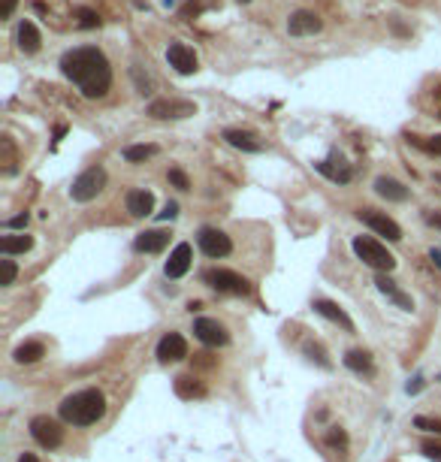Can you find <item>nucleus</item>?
<instances>
[{"mask_svg":"<svg viewBox=\"0 0 441 462\" xmlns=\"http://www.w3.org/2000/svg\"><path fill=\"white\" fill-rule=\"evenodd\" d=\"M61 72L82 91V97L97 100L112 88V67L97 45H79L61 58Z\"/></svg>","mask_w":441,"mask_h":462,"instance_id":"nucleus-1","label":"nucleus"},{"mask_svg":"<svg viewBox=\"0 0 441 462\" xmlns=\"http://www.w3.org/2000/svg\"><path fill=\"white\" fill-rule=\"evenodd\" d=\"M58 414H61V420L70 423V426H94L97 420H103V414H106V396L94 387L79 390V393H70L58 405Z\"/></svg>","mask_w":441,"mask_h":462,"instance_id":"nucleus-2","label":"nucleus"},{"mask_svg":"<svg viewBox=\"0 0 441 462\" xmlns=\"http://www.w3.org/2000/svg\"><path fill=\"white\" fill-rule=\"evenodd\" d=\"M351 248L366 266H372L378 272H390L393 266H396V257L387 251V245H381L378 239H372V236H357V239L351 242Z\"/></svg>","mask_w":441,"mask_h":462,"instance_id":"nucleus-3","label":"nucleus"},{"mask_svg":"<svg viewBox=\"0 0 441 462\" xmlns=\"http://www.w3.org/2000/svg\"><path fill=\"white\" fill-rule=\"evenodd\" d=\"M203 281L209 287L221 290V293H233V296H251V281L245 275H239L233 269H206L203 272Z\"/></svg>","mask_w":441,"mask_h":462,"instance_id":"nucleus-4","label":"nucleus"},{"mask_svg":"<svg viewBox=\"0 0 441 462\" xmlns=\"http://www.w3.org/2000/svg\"><path fill=\"white\" fill-rule=\"evenodd\" d=\"M103 187H106V169L103 167H88L85 172H79L76 181H73L70 197L76 199V203H91V199H97V194Z\"/></svg>","mask_w":441,"mask_h":462,"instance_id":"nucleus-5","label":"nucleus"},{"mask_svg":"<svg viewBox=\"0 0 441 462\" xmlns=\"http://www.w3.org/2000/svg\"><path fill=\"white\" fill-rule=\"evenodd\" d=\"M31 435H33V441L40 444V447H45V450H54V447H61V444H63V426L54 420V417H49V414L33 417V420H31Z\"/></svg>","mask_w":441,"mask_h":462,"instance_id":"nucleus-6","label":"nucleus"},{"mask_svg":"<svg viewBox=\"0 0 441 462\" xmlns=\"http://www.w3.org/2000/svg\"><path fill=\"white\" fill-rule=\"evenodd\" d=\"M197 245L209 260H221V257H227V254L233 251L230 236L224 230H218V226H203V230L197 233Z\"/></svg>","mask_w":441,"mask_h":462,"instance_id":"nucleus-7","label":"nucleus"},{"mask_svg":"<svg viewBox=\"0 0 441 462\" xmlns=\"http://www.w3.org/2000/svg\"><path fill=\"white\" fill-rule=\"evenodd\" d=\"M194 335L203 344H209V348H224V344L230 341L227 326L218 323L215 317H197V321H194Z\"/></svg>","mask_w":441,"mask_h":462,"instance_id":"nucleus-8","label":"nucleus"},{"mask_svg":"<svg viewBox=\"0 0 441 462\" xmlns=\"http://www.w3.org/2000/svg\"><path fill=\"white\" fill-rule=\"evenodd\" d=\"M149 115L158 121H170V118H190L197 115V106L190 100H154L149 106Z\"/></svg>","mask_w":441,"mask_h":462,"instance_id":"nucleus-9","label":"nucleus"},{"mask_svg":"<svg viewBox=\"0 0 441 462\" xmlns=\"http://www.w3.org/2000/svg\"><path fill=\"white\" fill-rule=\"evenodd\" d=\"M360 221L366 224V226H372L378 236H384L387 242H399L402 239V226L393 221V217H387L384 212H375V208H363L360 212Z\"/></svg>","mask_w":441,"mask_h":462,"instance_id":"nucleus-10","label":"nucleus"},{"mask_svg":"<svg viewBox=\"0 0 441 462\" xmlns=\"http://www.w3.org/2000/svg\"><path fill=\"white\" fill-rule=\"evenodd\" d=\"M167 61H170V67L176 70V72H181V76H190V72H197V54H194V49L190 45H185V43H172L170 49H167Z\"/></svg>","mask_w":441,"mask_h":462,"instance_id":"nucleus-11","label":"nucleus"},{"mask_svg":"<svg viewBox=\"0 0 441 462\" xmlns=\"http://www.w3.org/2000/svg\"><path fill=\"white\" fill-rule=\"evenodd\" d=\"M320 27H324V22H320V15L311 13V9H299V13H293L287 18L290 36H315Z\"/></svg>","mask_w":441,"mask_h":462,"instance_id":"nucleus-12","label":"nucleus"},{"mask_svg":"<svg viewBox=\"0 0 441 462\" xmlns=\"http://www.w3.org/2000/svg\"><path fill=\"white\" fill-rule=\"evenodd\" d=\"M188 357V341L181 339L179 332H167L158 341V360L160 362H179Z\"/></svg>","mask_w":441,"mask_h":462,"instance_id":"nucleus-13","label":"nucleus"},{"mask_svg":"<svg viewBox=\"0 0 441 462\" xmlns=\"http://www.w3.org/2000/svg\"><path fill=\"white\" fill-rule=\"evenodd\" d=\"M224 139L233 145V148L248 151V154L263 151V139H260V136H257L254 130H242V127H227V130H224Z\"/></svg>","mask_w":441,"mask_h":462,"instance_id":"nucleus-14","label":"nucleus"},{"mask_svg":"<svg viewBox=\"0 0 441 462\" xmlns=\"http://www.w3.org/2000/svg\"><path fill=\"white\" fill-rule=\"evenodd\" d=\"M375 284H378L381 293L387 296V299H393V302H396V305L402 308V311H414V299H411V296L405 293V290H402V287L396 284V281H393V278L387 275V272H378Z\"/></svg>","mask_w":441,"mask_h":462,"instance_id":"nucleus-15","label":"nucleus"},{"mask_svg":"<svg viewBox=\"0 0 441 462\" xmlns=\"http://www.w3.org/2000/svg\"><path fill=\"white\" fill-rule=\"evenodd\" d=\"M190 260H194V248H190L188 242H179L176 248H172V254H170L167 266H163L167 278H181L190 269Z\"/></svg>","mask_w":441,"mask_h":462,"instance_id":"nucleus-16","label":"nucleus"},{"mask_svg":"<svg viewBox=\"0 0 441 462\" xmlns=\"http://www.w3.org/2000/svg\"><path fill=\"white\" fill-rule=\"evenodd\" d=\"M127 212H130L133 217H149L154 212V194L145 187H133L127 190V199H124Z\"/></svg>","mask_w":441,"mask_h":462,"instance_id":"nucleus-17","label":"nucleus"},{"mask_svg":"<svg viewBox=\"0 0 441 462\" xmlns=\"http://www.w3.org/2000/svg\"><path fill=\"white\" fill-rule=\"evenodd\" d=\"M315 311H317L320 317H327V321L338 323L345 332H354V321L345 314V308H342V305L333 302V299H315Z\"/></svg>","mask_w":441,"mask_h":462,"instance_id":"nucleus-18","label":"nucleus"},{"mask_svg":"<svg viewBox=\"0 0 441 462\" xmlns=\"http://www.w3.org/2000/svg\"><path fill=\"white\" fill-rule=\"evenodd\" d=\"M170 245V233L167 230H145V233H140L133 239V248L140 251V254H158V251H163Z\"/></svg>","mask_w":441,"mask_h":462,"instance_id":"nucleus-19","label":"nucleus"},{"mask_svg":"<svg viewBox=\"0 0 441 462\" xmlns=\"http://www.w3.org/2000/svg\"><path fill=\"white\" fill-rule=\"evenodd\" d=\"M375 194L384 197V199H390V203H405L408 187L402 185L399 178H393V176H378V178H375Z\"/></svg>","mask_w":441,"mask_h":462,"instance_id":"nucleus-20","label":"nucleus"},{"mask_svg":"<svg viewBox=\"0 0 441 462\" xmlns=\"http://www.w3.org/2000/svg\"><path fill=\"white\" fill-rule=\"evenodd\" d=\"M15 40H18V49H22L24 54L40 52V45H43V36H40V31H36V24H33V22H27V18H24L22 24H18Z\"/></svg>","mask_w":441,"mask_h":462,"instance_id":"nucleus-21","label":"nucleus"},{"mask_svg":"<svg viewBox=\"0 0 441 462\" xmlns=\"http://www.w3.org/2000/svg\"><path fill=\"white\" fill-rule=\"evenodd\" d=\"M43 357H45L43 341H24V344H18L15 353H13V360L18 362V366H31V362H40Z\"/></svg>","mask_w":441,"mask_h":462,"instance_id":"nucleus-22","label":"nucleus"},{"mask_svg":"<svg viewBox=\"0 0 441 462\" xmlns=\"http://www.w3.org/2000/svg\"><path fill=\"white\" fill-rule=\"evenodd\" d=\"M176 396L179 399H203L206 396V384L197 380L194 375H181L176 378Z\"/></svg>","mask_w":441,"mask_h":462,"instance_id":"nucleus-23","label":"nucleus"},{"mask_svg":"<svg viewBox=\"0 0 441 462\" xmlns=\"http://www.w3.org/2000/svg\"><path fill=\"white\" fill-rule=\"evenodd\" d=\"M33 248V236L27 233H18V236H3L0 239V251L6 254V257H13V254H24Z\"/></svg>","mask_w":441,"mask_h":462,"instance_id":"nucleus-24","label":"nucleus"},{"mask_svg":"<svg viewBox=\"0 0 441 462\" xmlns=\"http://www.w3.org/2000/svg\"><path fill=\"white\" fill-rule=\"evenodd\" d=\"M345 366L351 369V371H357V375H363V371L369 375V371H372V353L369 351H360V348L347 351L345 353Z\"/></svg>","mask_w":441,"mask_h":462,"instance_id":"nucleus-25","label":"nucleus"},{"mask_svg":"<svg viewBox=\"0 0 441 462\" xmlns=\"http://www.w3.org/2000/svg\"><path fill=\"white\" fill-rule=\"evenodd\" d=\"M158 154V145H127L124 148V160L127 163H142Z\"/></svg>","mask_w":441,"mask_h":462,"instance_id":"nucleus-26","label":"nucleus"},{"mask_svg":"<svg viewBox=\"0 0 441 462\" xmlns=\"http://www.w3.org/2000/svg\"><path fill=\"white\" fill-rule=\"evenodd\" d=\"M302 351H306V357L311 360V362H317V366H324V369H329V366H333V362H329V357H327V348H324V344H320V341H306V344H302Z\"/></svg>","mask_w":441,"mask_h":462,"instance_id":"nucleus-27","label":"nucleus"},{"mask_svg":"<svg viewBox=\"0 0 441 462\" xmlns=\"http://www.w3.org/2000/svg\"><path fill=\"white\" fill-rule=\"evenodd\" d=\"M76 15H79V27H85V31H94V27H100V15L94 13V9H76Z\"/></svg>","mask_w":441,"mask_h":462,"instance_id":"nucleus-28","label":"nucleus"},{"mask_svg":"<svg viewBox=\"0 0 441 462\" xmlns=\"http://www.w3.org/2000/svg\"><path fill=\"white\" fill-rule=\"evenodd\" d=\"M414 426L424 432H433V435H441V420L438 417H414Z\"/></svg>","mask_w":441,"mask_h":462,"instance_id":"nucleus-29","label":"nucleus"},{"mask_svg":"<svg viewBox=\"0 0 441 462\" xmlns=\"http://www.w3.org/2000/svg\"><path fill=\"white\" fill-rule=\"evenodd\" d=\"M414 145H420L426 154H438V157H441V133L438 136H426V139H414Z\"/></svg>","mask_w":441,"mask_h":462,"instance_id":"nucleus-30","label":"nucleus"},{"mask_svg":"<svg viewBox=\"0 0 441 462\" xmlns=\"http://www.w3.org/2000/svg\"><path fill=\"white\" fill-rule=\"evenodd\" d=\"M167 178H170V185H176L179 190H188V187H190V178H188L181 169H170V172H167Z\"/></svg>","mask_w":441,"mask_h":462,"instance_id":"nucleus-31","label":"nucleus"},{"mask_svg":"<svg viewBox=\"0 0 441 462\" xmlns=\"http://www.w3.org/2000/svg\"><path fill=\"white\" fill-rule=\"evenodd\" d=\"M0 263H3V284L9 287V284H15V278H18V266H15V263L13 260H0Z\"/></svg>","mask_w":441,"mask_h":462,"instance_id":"nucleus-32","label":"nucleus"},{"mask_svg":"<svg viewBox=\"0 0 441 462\" xmlns=\"http://www.w3.org/2000/svg\"><path fill=\"white\" fill-rule=\"evenodd\" d=\"M327 441L333 444V447H345V444H347V435H345V429H338V426H333V429L327 432Z\"/></svg>","mask_w":441,"mask_h":462,"instance_id":"nucleus-33","label":"nucleus"},{"mask_svg":"<svg viewBox=\"0 0 441 462\" xmlns=\"http://www.w3.org/2000/svg\"><path fill=\"white\" fill-rule=\"evenodd\" d=\"M420 450H424V456H426V459H435V462H441V444L426 441V444H424V447H420Z\"/></svg>","mask_w":441,"mask_h":462,"instance_id":"nucleus-34","label":"nucleus"},{"mask_svg":"<svg viewBox=\"0 0 441 462\" xmlns=\"http://www.w3.org/2000/svg\"><path fill=\"white\" fill-rule=\"evenodd\" d=\"M15 6H18V0H3V3H0V18H13V13H15Z\"/></svg>","mask_w":441,"mask_h":462,"instance_id":"nucleus-35","label":"nucleus"},{"mask_svg":"<svg viewBox=\"0 0 441 462\" xmlns=\"http://www.w3.org/2000/svg\"><path fill=\"white\" fill-rule=\"evenodd\" d=\"M176 215H179V203H167V206H163V212H160L163 221H172Z\"/></svg>","mask_w":441,"mask_h":462,"instance_id":"nucleus-36","label":"nucleus"},{"mask_svg":"<svg viewBox=\"0 0 441 462\" xmlns=\"http://www.w3.org/2000/svg\"><path fill=\"white\" fill-rule=\"evenodd\" d=\"M6 226H13V230H18V226H27V212L24 215H15V217H9Z\"/></svg>","mask_w":441,"mask_h":462,"instance_id":"nucleus-37","label":"nucleus"},{"mask_svg":"<svg viewBox=\"0 0 441 462\" xmlns=\"http://www.w3.org/2000/svg\"><path fill=\"white\" fill-rule=\"evenodd\" d=\"M18 462H40V459H36L33 453H22V456H18Z\"/></svg>","mask_w":441,"mask_h":462,"instance_id":"nucleus-38","label":"nucleus"},{"mask_svg":"<svg viewBox=\"0 0 441 462\" xmlns=\"http://www.w3.org/2000/svg\"><path fill=\"white\" fill-rule=\"evenodd\" d=\"M429 257H433V263H435V266L441 269V251H429Z\"/></svg>","mask_w":441,"mask_h":462,"instance_id":"nucleus-39","label":"nucleus"},{"mask_svg":"<svg viewBox=\"0 0 441 462\" xmlns=\"http://www.w3.org/2000/svg\"><path fill=\"white\" fill-rule=\"evenodd\" d=\"M429 224L438 226V230H441V215H429Z\"/></svg>","mask_w":441,"mask_h":462,"instance_id":"nucleus-40","label":"nucleus"},{"mask_svg":"<svg viewBox=\"0 0 441 462\" xmlns=\"http://www.w3.org/2000/svg\"><path fill=\"white\" fill-rule=\"evenodd\" d=\"M242 3H251V0H242Z\"/></svg>","mask_w":441,"mask_h":462,"instance_id":"nucleus-41","label":"nucleus"},{"mask_svg":"<svg viewBox=\"0 0 441 462\" xmlns=\"http://www.w3.org/2000/svg\"><path fill=\"white\" fill-rule=\"evenodd\" d=\"M438 118H441V112H438Z\"/></svg>","mask_w":441,"mask_h":462,"instance_id":"nucleus-42","label":"nucleus"},{"mask_svg":"<svg viewBox=\"0 0 441 462\" xmlns=\"http://www.w3.org/2000/svg\"><path fill=\"white\" fill-rule=\"evenodd\" d=\"M438 178H441V176H438Z\"/></svg>","mask_w":441,"mask_h":462,"instance_id":"nucleus-43","label":"nucleus"}]
</instances>
